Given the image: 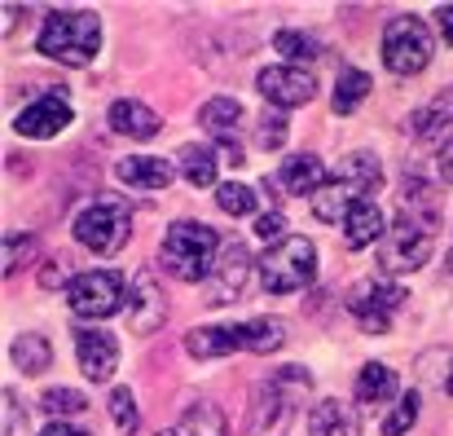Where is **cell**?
Returning a JSON list of instances; mask_svg holds the SVG:
<instances>
[{
	"label": "cell",
	"mask_w": 453,
	"mask_h": 436,
	"mask_svg": "<svg viewBox=\"0 0 453 436\" xmlns=\"http://www.w3.org/2000/svg\"><path fill=\"white\" fill-rule=\"evenodd\" d=\"M326 185V167L317 154H296L282 163V172L265 176V190H287V194H317Z\"/></svg>",
	"instance_id": "cell-17"
},
{
	"label": "cell",
	"mask_w": 453,
	"mask_h": 436,
	"mask_svg": "<svg viewBox=\"0 0 453 436\" xmlns=\"http://www.w3.org/2000/svg\"><path fill=\"white\" fill-rule=\"evenodd\" d=\"M124 300H128V295H124V278H119L115 269H88V274L71 278V287H66L71 313H75V317H93V322L119 313Z\"/></svg>",
	"instance_id": "cell-9"
},
{
	"label": "cell",
	"mask_w": 453,
	"mask_h": 436,
	"mask_svg": "<svg viewBox=\"0 0 453 436\" xmlns=\"http://www.w3.org/2000/svg\"><path fill=\"white\" fill-rule=\"evenodd\" d=\"M128 234H133V207L115 194H102L75 216V238L97 256H115L128 243Z\"/></svg>",
	"instance_id": "cell-7"
},
{
	"label": "cell",
	"mask_w": 453,
	"mask_h": 436,
	"mask_svg": "<svg viewBox=\"0 0 453 436\" xmlns=\"http://www.w3.org/2000/svg\"><path fill=\"white\" fill-rule=\"evenodd\" d=\"M115 176H119L124 185H133V190H163V185H172L176 167H172L167 159L137 154V159H119V163H115Z\"/></svg>",
	"instance_id": "cell-21"
},
{
	"label": "cell",
	"mask_w": 453,
	"mask_h": 436,
	"mask_svg": "<svg viewBox=\"0 0 453 436\" xmlns=\"http://www.w3.org/2000/svg\"><path fill=\"white\" fill-rule=\"evenodd\" d=\"M40 436H88V432H84V428H71V424H58V419H53V424H49V428H44Z\"/></svg>",
	"instance_id": "cell-41"
},
{
	"label": "cell",
	"mask_w": 453,
	"mask_h": 436,
	"mask_svg": "<svg viewBox=\"0 0 453 436\" xmlns=\"http://www.w3.org/2000/svg\"><path fill=\"white\" fill-rule=\"evenodd\" d=\"M31 256H35V238L31 234H4V274H18Z\"/></svg>",
	"instance_id": "cell-35"
},
{
	"label": "cell",
	"mask_w": 453,
	"mask_h": 436,
	"mask_svg": "<svg viewBox=\"0 0 453 436\" xmlns=\"http://www.w3.org/2000/svg\"><path fill=\"white\" fill-rule=\"evenodd\" d=\"M414 419H418V393H405L401 397V406L383 419V436H401L414 428Z\"/></svg>",
	"instance_id": "cell-34"
},
{
	"label": "cell",
	"mask_w": 453,
	"mask_h": 436,
	"mask_svg": "<svg viewBox=\"0 0 453 436\" xmlns=\"http://www.w3.org/2000/svg\"><path fill=\"white\" fill-rule=\"evenodd\" d=\"M273 49L287 53L291 62H317L321 58V40L317 35H303V31H278L273 35Z\"/></svg>",
	"instance_id": "cell-30"
},
{
	"label": "cell",
	"mask_w": 453,
	"mask_h": 436,
	"mask_svg": "<svg viewBox=\"0 0 453 436\" xmlns=\"http://www.w3.org/2000/svg\"><path fill=\"white\" fill-rule=\"evenodd\" d=\"M27 419H22V406H18V393L4 388V436H22Z\"/></svg>",
	"instance_id": "cell-37"
},
{
	"label": "cell",
	"mask_w": 453,
	"mask_h": 436,
	"mask_svg": "<svg viewBox=\"0 0 453 436\" xmlns=\"http://www.w3.org/2000/svg\"><path fill=\"white\" fill-rule=\"evenodd\" d=\"M453 124V84L449 89H441L427 106H418L414 115H410V133L414 137H423V142H432L436 133H445Z\"/></svg>",
	"instance_id": "cell-23"
},
{
	"label": "cell",
	"mask_w": 453,
	"mask_h": 436,
	"mask_svg": "<svg viewBox=\"0 0 453 436\" xmlns=\"http://www.w3.org/2000/svg\"><path fill=\"white\" fill-rule=\"evenodd\" d=\"M256 84H260L265 102H273L278 111L308 106L312 93H317V80H312V71H303V66H265Z\"/></svg>",
	"instance_id": "cell-12"
},
{
	"label": "cell",
	"mask_w": 453,
	"mask_h": 436,
	"mask_svg": "<svg viewBox=\"0 0 453 436\" xmlns=\"http://www.w3.org/2000/svg\"><path fill=\"white\" fill-rule=\"evenodd\" d=\"M370 75L365 71H357V66H348V71H339V80H334V111L339 115H352L365 97H370Z\"/></svg>",
	"instance_id": "cell-27"
},
{
	"label": "cell",
	"mask_w": 453,
	"mask_h": 436,
	"mask_svg": "<svg viewBox=\"0 0 453 436\" xmlns=\"http://www.w3.org/2000/svg\"><path fill=\"white\" fill-rule=\"evenodd\" d=\"M436 230H441V216L436 212H418V207H405L401 221L388 230V238L379 243V269L383 274H414L432 261V247H436Z\"/></svg>",
	"instance_id": "cell-4"
},
{
	"label": "cell",
	"mask_w": 453,
	"mask_h": 436,
	"mask_svg": "<svg viewBox=\"0 0 453 436\" xmlns=\"http://www.w3.org/2000/svg\"><path fill=\"white\" fill-rule=\"evenodd\" d=\"M176 436H229V428H225V415L203 401V406L185 410V419L176 424Z\"/></svg>",
	"instance_id": "cell-29"
},
{
	"label": "cell",
	"mask_w": 453,
	"mask_h": 436,
	"mask_svg": "<svg viewBox=\"0 0 453 436\" xmlns=\"http://www.w3.org/2000/svg\"><path fill=\"white\" fill-rule=\"evenodd\" d=\"M308 436H361V415L348 401H317L308 410Z\"/></svg>",
	"instance_id": "cell-20"
},
{
	"label": "cell",
	"mask_w": 453,
	"mask_h": 436,
	"mask_svg": "<svg viewBox=\"0 0 453 436\" xmlns=\"http://www.w3.org/2000/svg\"><path fill=\"white\" fill-rule=\"evenodd\" d=\"M111 419H115V428H119V432H137L142 410H137L133 388H115V393H111Z\"/></svg>",
	"instance_id": "cell-33"
},
{
	"label": "cell",
	"mask_w": 453,
	"mask_h": 436,
	"mask_svg": "<svg viewBox=\"0 0 453 436\" xmlns=\"http://www.w3.org/2000/svg\"><path fill=\"white\" fill-rule=\"evenodd\" d=\"M75 357H80V370L97 384H106L119 366V344L115 335L106 331H75Z\"/></svg>",
	"instance_id": "cell-16"
},
{
	"label": "cell",
	"mask_w": 453,
	"mask_h": 436,
	"mask_svg": "<svg viewBox=\"0 0 453 436\" xmlns=\"http://www.w3.org/2000/svg\"><path fill=\"white\" fill-rule=\"evenodd\" d=\"M158 436H176V428H167V432H158Z\"/></svg>",
	"instance_id": "cell-44"
},
{
	"label": "cell",
	"mask_w": 453,
	"mask_h": 436,
	"mask_svg": "<svg viewBox=\"0 0 453 436\" xmlns=\"http://www.w3.org/2000/svg\"><path fill=\"white\" fill-rule=\"evenodd\" d=\"M427 62H432V31H427V22L410 18V13L392 18L383 27V66L392 75H418V71H427Z\"/></svg>",
	"instance_id": "cell-8"
},
{
	"label": "cell",
	"mask_w": 453,
	"mask_h": 436,
	"mask_svg": "<svg viewBox=\"0 0 453 436\" xmlns=\"http://www.w3.org/2000/svg\"><path fill=\"white\" fill-rule=\"evenodd\" d=\"M163 322H167V295L150 269H142L133 278V295H128V326L137 335H154Z\"/></svg>",
	"instance_id": "cell-15"
},
{
	"label": "cell",
	"mask_w": 453,
	"mask_h": 436,
	"mask_svg": "<svg viewBox=\"0 0 453 436\" xmlns=\"http://www.w3.org/2000/svg\"><path fill=\"white\" fill-rule=\"evenodd\" d=\"M379 185H383L379 159L365 154V150H357V154H348V159L339 163V176L326 181V185L312 194V216L326 221V225H343L348 212H352L357 203H365Z\"/></svg>",
	"instance_id": "cell-1"
},
{
	"label": "cell",
	"mask_w": 453,
	"mask_h": 436,
	"mask_svg": "<svg viewBox=\"0 0 453 436\" xmlns=\"http://www.w3.org/2000/svg\"><path fill=\"white\" fill-rule=\"evenodd\" d=\"M71 120H75V111H71L66 93H44V97H35L31 106H22V111H18L13 128H18L22 137L49 142V137H58V133H62Z\"/></svg>",
	"instance_id": "cell-13"
},
{
	"label": "cell",
	"mask_w": 453,
	"mask_h": 436,
	"mask_svg": "<svg viewBox=\"0 0 453 436\" xmlns=\"http://www.w3.org/2000/svg\"><path fill=\"white\" fill-rule=\"evenodd\" d=\"M106 120H111V128L119 137H133V142H150V137H158V128H163L150 106L146 102H133V97H119Z\"/></svg>",
	"instance_id": "cell-19"
},
{
	"label": "cell",
	"mask_w": 453,
	"mask_h": 436,
	"mask_svg": "<svg viewBox=\"0 0 453 436\" xmlns=\"http://www.w3.org/2000/svg\"><path fill=\"white\" fill-rule=\"evenodd\" d=\"M9 353H13V366H18V370H27V375H44V370L53 366V348H49V339H44V335H35V331L18 335Z\"/></svg>",
	"instance_id": "cell-26"
},
{
	"label": "cell",
	"mask_w": 453,
	"mask_h": 436,
	"mask_svg": "<svg viewBox=\"0 0 453 436\" xmlns=\"http://www.w3.org/2000/svg\"><path fill=\"white\" fill-rule=\"evenodd\" d=\"M383 238H388L383 207H379L374 199L357 203V207L348 212V221H343V247H348V252H361V247H370V243H383Z\"/></svg>",
	"instance_id": "cell-18"
},
{
	"label": "cell",
	"mask_w": 453,
	"mask_h": 436,
	"mask_svg": "<svg viewBox=\"0 0 453 436\" xmlns=\"http://www.w3.org/2000/svg\"><path fill=\"white\" fill-rule=\"evenodd\" d=\"M282 230H287V216H282V212H269V216L256 221V234H260L265 243H282V238H287Z\"/></svg>",
	"instance_id": "cell-38"
},
{
	"label": "cell",
	"mask_w": 453,
	"mask_h": 436,
	"mask_svg": "<svg viewBox=\"0 0 453 436\" xmlns=\"http://www.w3.org/2000/svg\"><path fill=\"white\" fill-rule=\"evenodd\" d=\"M185 348L189 357H225V353H238L242 348V326H194L185 335Z\"/></svg>",
	"instance_id": "cell-22"
},
{
	"label": "cell",
	"mask_w": 453,
	"mask_h": 436,
	"mask_svg": "<svg viewBox=\"0 0 453 436\" xmlns=\"http://www.w3.org/2000/svg\"><path fill=\"white\" fill-rule=\"evenodd\" d=\"M198 124L220 142L225 163H234V167L247 163V154H242V145H238V124H242V102H238V97H211V102L198 111Z\"/></svg>",
	"instance_id": "cell-14"
},
{
	"label": "cell",
	"mask_w": 453,
	"mask_h": 436,
	"mask_svg": "<svg viewBox=\"0 0 453 436\" xmlns=\"http://www.w3.org/2000/svg\"><path fill=\"white\" fill-rule=\"evenodd\" d=\"M40 283H44L49 291L62 287V283H66V261H49V269L40 274ZM66 287H71V283H66Z\"/></svg>",
	"instance_id": "cell-39"
},
{
	"label": "cell",
	"mask_w": 453,
	"mask_h": 436,
	"mask_svg": "<svg viewBox=\"0 0 453 436\" xmlns=\"http://www.w3.org/2000/svg\"><path fill=\"white\" fill-rule=\"evenodd\" d=\"M445 393H449V397H453V370H449V379H445Z\"/></svg>",
	"instance_id": "cell-43"
},
{
	"label": "cell",
	"mask_w": 453,
	"mask_h": 436,
	"mask_svg": "<svg viewBox=\"0 0 453 436\" xmlns=\"http://www.w3.org/2000/svg\"><path fill=\"white\" fill-rule=\"evenodd\" d=\"M287 133H291L287 120L269 111V115L256 124V145H260V150H282V145H287Z\"/></svg>",
	"instance_id": "cell-36"
},
{
	"label": "cell",
	"mask_w": 453,
	"mask_h": 436,
	"mask_svg": "<svg viewBox=\"0 0 453 436\" xmlns=\"http://www.w3.org/2000/svg\"><path fill=\"white\" fill-rule=\"evenodd\" d=\"M392 397H396V370L383 366V362L361 366V375H357V401L383 406V401H392Z\"/></svg>",
	"instance_id": "cell-24"
},
{
	"label": "cell",
	"mask_w": 453,
	"mask_h": 436,
	"mask_svg": "<svg viewBox=\"0 0 453 436\" xmlns=\"http://www.w3.org/2000/svg\"><path fill=\"white\" fill-rule=\"evenodd\" d=\"M308 388H312V375L300 366H287L269 384H260L251 397L247 436H287L291 419H296V393H308Z\"/></svg>",
	"instance_id": "cell-5"
},
{
	"label": "cell",
	"mask_w": 453,
	"mask_h": 436,
	"mask_svg": "<svg viewBox=\"0 0 453 436\" xmlns=\"http://www.w3.org/2000/svg\"><path fill=\"white\" fill-rule=\"evenodd\" d=\"M405 300H410L405 287L370 278V283H361V287L348 291V313L357 317V326H361L365 335H383V331L392 326V313H396Z\"/></svg>",
	"instance_id": "cell-10"
},
{
	"label": "cell",
	"mask_w": 453,
	"mask_h": 436,
	"mask_svg": "<svg viewBox=\"0 0 453 436\" xmlns=\"http://www.w3.org/2000/svg\"><path fill=\"white\" fill-rule=\"evenodd\" d=\"M441 176H445V181L453 185V142L441 150Z\"/></svg>",
	"instance_id": "cell-42"
},
{
	"label": "cell",
	"mask_w": 453,
	"mask_h": 436,
	"mask_svg": "<svg viewBox=\"0 0 453 436\" xmlns=\"http://www.w3.org/2000/svg\"><path fill=\"white\" fill-rule=\"evenodd\" d=\"M220 247H225V243L216 238L211 225H203V221H176V225L163 234L158 256H163V269H167L172 278H180V283H207L211 269H216Z\"/></svg>",
	"instance_id": "cell-3"
},
{
	"label": "cell",
	"mask_w": 453,
	"mask_h": 436,
	"mask_svg": "<svg viewBox=\"0 0 453 436\" xmlns=\"http://www.w3.org/2000/svg\"><path fill=\"white\" fill-rule=\"evenodd\" d=\"M449 274H453V256H449Z\"/></svg>",
	"instance_id": "cell-45"
},
{
	"label": "cell",
	"mask_w": 453,
	"mask_h": 436,
	"mask_svg": "<svg viewBox=\"0 0 453 436\" xmlns=\"http://www.w3.org/2000/svg\"><path fill=\"white\" fill-rule=\"evenodd\" d=\"M102 44V22L88 9H53L35 35V49L62 66H88Z\"/></svg>",
	"instance_id": "cell-2"
},
{
	"label": "cell",
	"mask_w": 453,
	"mask_h": 436,
	"mask_svg": "<svg viewBox=\"0 0 453 436\" xmlns=\"http://www.w3.org/2000/svg\"><path fill=\"white\" fill-rule=\"evenodd\" d=\"M436 22H441V35L453 44V4H441V9H436Z\"/></svg>",
	"instance_id": "cell-40"
},
{
	"label": "cell",
	"mask_w": 453,
	"mask_h": 436,
	"mask_svg": "<svg viewBox=\"0 0 453 436\" xmlns=\"http://www.w3.org/2000/svg\"><path fill=\"white\" fill-rule=\"evenodd\" d=\"M247 274H251V252H247V243L229 238L220 247V256H216L211 278L203 283L207 287V304H234L242 295V287H247Z\"/></svg>",
	"instance_id": "cell-11"
},
{
	"label": "cell",
	"mask_w": 453,
	"mask_h": 436,
	"mask_svg": "<svg viewBox=\"0 0 453 436\" xmlns=\"http://www.w3.org/2000/svg\"><path fill=\"white\" fill-rule=\"evenodd\" d=\"M312 278H317V247L308 238H300V234H287L260 261V287L269 291V295L303 291Z\"/></svg>",
	"instance_id": "cell-6"
},
{
	"label": "cell",
	"mask_w": 453,
	"mask_h": 436,
	"mask_svg": "<svg viewBox=\"0 0 453 436\" xmlns=\"http://www.w3.org/2000/svg\"><path fill=\"white\" fill-rule=\"evenodd\" d=\"M282 344H287V322H278V317L242 322V353H278Z\"/></svg>",
	"instance_id": "cell-25"
},
{
	"label": "cell",
	"mask_w": 453,
	"mask_h": 436,
	"mask_svg": "<svg viewBox=\"0 0 453 436\" xmlns=\"http://www.w3.org/2000/svg\"><path fill=\"white\" fill-rule=\"evenodd\" d=\"M216 150H207V145H185L180 150V172H185V181L194 185V190H207V185H216Z\"/></svg>",
	"instance_id": "cell-28"
},
{
	"label": "cell",
	"mask_w": 453,
	"mask_h": 436,
	"mask_svg": "<svg viewBox=\"0 0 453 436\" xmlns=\"http://www.w3.org/2000/svg\"><path fill=\"white\" fill-rule=\"evenodd\" d=\"M216 203H220V212H229V216H251V212H256V190L242 185V181H229V185L216 190Z\"/></svg>",
	"instance_id": "cell-31"
},
{
	"label": "cell",
	"mask_w": 453,
	"mask_h": 436,
	"mask_svg": "<svg viewBox=\"0 0 453 436\" xmlns=\"http://www.w3.org/2000/svg\"><path fill=\"white\" fill-rule=\"evenodd\" d=\"M40 406H44L53 419H62V415H80V410H88V397L75 393V388H49V393L40 397Z\"/></svg>",
	"instance_id": "cell-32"
}]
</instances>
